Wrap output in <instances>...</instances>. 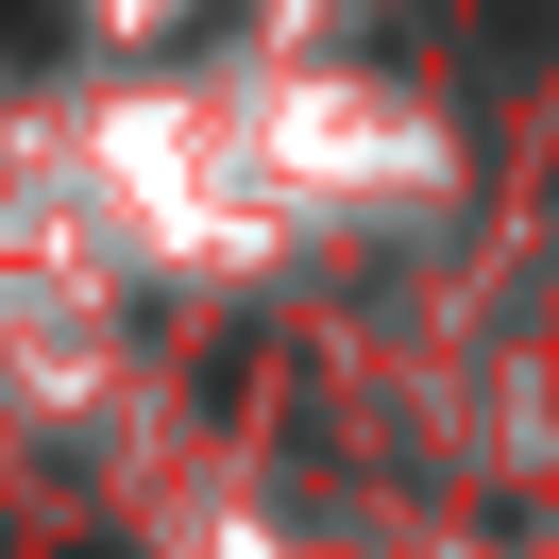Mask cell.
<instances>
[{
	"label": "cell",
	"mask_w": 559,
	"mask_h": 559,
	"mask_svg": "<svg viewBox=\"0 0 559 559\" xmlns=\"http://www.w3.org/2000/svg\"><path fill=\"white\" fill-rule=\"evenodd\" d=\"M543 35H559V0H491V51L509 69H543Z\"/></svg>",
	"instance_id": "1"
}]
</instances>
